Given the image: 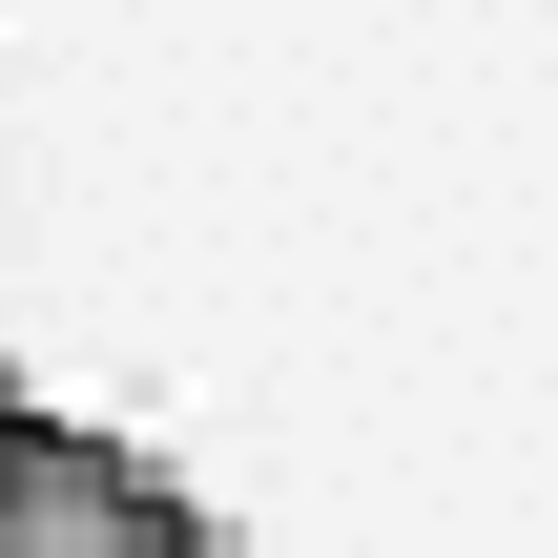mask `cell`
I'll return each instance as SVG.
<instances>
[{"label":"cell","mask_w":558,"mask_h":558,"mask_svg":"<svg viewBox=\"0 0 558 558\" xmlns=\"http://www.w3.org/2000/svg\"><path fill=\"white\" fill-rule=\"evenodd\" d=\"M0 558H228L145 456L62 435V414H0Z\"/></svg>","instance_id":"obj_1"}]
</instances>
